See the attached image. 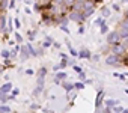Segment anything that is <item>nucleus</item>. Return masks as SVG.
Returning <instances> with one entry per match:
<instances>
[{"label":"nucleus","mask_w":128,"mask_h":113,"mask_svg":"<svg viewBox=\"0 0 128 113\" xmlns=\"http://www.w3.org/2000/svg\"><path fill=\"white\" fill-rule=\"evenodd\" d=\"M104 62H106V65H108V66H120V65H122V58H120V56H118V54L108 53V54L106 56Z\"/></svg>","instance_id":"f257e3e1"},{"label":"nucleus","mask_w":128,"mask_h":113,"mask_svg":"<svg viewBox=\"0 0 128 113\" xmlns=\"http://www.w3.org/2000/svg\"><path fill=\"white\" fill-rule=\"evenodd\" d=\"M68 20L74 21V23H78V24H83V21H86L84 17H83V12L82 11H74V9L68 11Z\"/></svg>","instance_id":"f03ea898"},{"label":"nucleus","mask_w":128,"mask_h":113,"mask_svg":"<svg viewBox=\"0 0 128 113\" xmlns=\"http://www.w3.org/2000/svg\"><path fill=\"white\" fill-rule=\"evenodd\" d=\"M107 45H114V44H119L122 39H120V36H119V33H118V30H112V32H108L107 33Z\"/></svg>","instance_id":"7ed1b4c3"},{"label":"nucleus","mask_w":128,"mask_h":113,"mask_svg":"<svg viewBox=\"0 0 128 113\" xmlns=\"http://www.w3.org/2000/svg\"><path fill=\"white\" fill-rule=\"evenodd\" d=\"M110 53H113V54H118V56H120V58H124V56L128 53L124 47H122V44L119 42V44H114V45H110Z\"/></svg>","instance_id":"20e7f679"},{"label":"nucleus","mask_w":128,"mask_h":113,"mask_svg":"<svg viewBox=\"0 0 128 113\" xmlns=\"http://www.w3.org/2000/svg\"><path fill=\"white\" fill-rule=\"evenodd\" d=\"M104 96H106V92L102 89H98L96 96H95V108H101V106L104 102Z\"/></svg>","instance_id":"39448f33"},{"label":"nucleus","mask_w":128,"mask_h":113,"mask_svg":"<svg viewBox=\"0 0 128 113\" xmlns=\"http://www.w3.org/2000/svg\"><path fill=\"white\" fill-rule=\"evenodd\" d=\"M77 58H78V59H84V60H90L92 53H90V50H89V48L82 47V48L78 50V56H77Z\"/></svg>","instance_id":"423d86ee"},{"label":"nucleus","mask_w":128,"mask_h":113,"mask_svg":"<svg viewBox=\"0 0 128 113\" xmlns=\"http://www.w3.org/2000/svg\"><path fill=\"white\" fill-rule=\"evenodd\" d=\"M82 5H83V11H88V9H94V8H96V2H95V0H84Z\"/></svg>","instance_id":"0eeeda50"},{"label":"nucleus","mask_w":128,"mask_h":113,"mask_svg":"<svg viewBox=\"0 0 128 113\" xmlns=\"http://www.w3.org/2000/svg\"><path fill=\"white\" fill-rule=\"evenodd\" d=\"M18 54H20V59H21L23 62H24V60H27V59L30 58V54H29V51H27L26 45H23V47L20 48V53H18Z\"/></svg>","instance_id":"6e6552de"},{"label":"nucleus","mask_w":128,"mask_h":113,"mask_svg":"<svg viewBox=\"0 0 128 113\" xmlns=\"http://www.w3.org/2000/svg\"><path fill=\"white\" fill-rule=\"evenodd\" d=\"M118 33H119V36H120V39H124V38H128V27H125V26H118Z\"/></svg>","instance_id":"1a4fd4ad"},{"label":"nucleus","mask_w":128,"mask_h":113,"mask_svg":"<svg viewBox=\"0 0 128 113\" xmlns=\"http://www.w3.org/2000/svg\"><path fill=\"white\" fill-rule=\"evenodd\" d=\"M66 72H56V76H54V83L56 84H60V82H63V80H66Z\"/></svg>","instance_id":"9d476101"},{"label":"nucleus","mask_w":128,"mask_h":113,"mask_svg":"<svg viewBox=\"0 0 128 113\" xmlns=\"http://www.w3.org/2000/svg\"><path fill=\"white\" fill-rule=\"evenodd\" d=\"M12 83L11 82H6L5 84H2V86H0V92H2V94H11V90H12Z\"/></svg>","instance_id":"9b49d317"},{"label":"nucleus","mask_w":128,"mask_h":113,"mask_svg":"<svg viewBox=\"0 0 128 113\" xmlns=\"http://www.w3.org/2000/svg\"><path fill=\"white\" fill-rule=\"evenodd\" d=\"M11 100H15V96H12L11 94H2L0 92V104H6Z\"/></svg>","instance_id":"f8f14e48"},{"label":"nucleus","mask_w":128,"mask_h":113,"mask_svg":"<svg viewBox=\"0 0 128 113\" xmlns=\"http://www.w3.org/2000/svg\"><path fill=\"white\" fill-rule=\"evenodd\" d=\"M60 86H62L63 89H65V90H66L68 94L74 90V83H70V82H66V80H63V82H60Z\"/></svg>","instance_id":"ddd939ff"},{"label":"nucleus","mask_w":128,"mask_h":113,"mask_svg":"<svg viewBox=\"0 0 128 113\" xmlns=\"http://www.w3.org/2000/svg\"><path fill=\"white\" fill-rule=\"evenodd\" d=\"M53 42H54L53 36H45L44 41H42V48H44V50H45V48H50V47L53 45Z\"/></svg>","instance_id":"4468645a"},{"label":"nucleus","mask_w":128,"mask_h":113,"mask_svg":"<svg viewBox=\"0 0 128 113\" xmlns=\"http://www.w3.org/2000/svg\"><path fill=\"white\" fill-rule=\"evenodd\" d=\"M66 66H68V64H66V59H62V60L57 64V65H54V68H53V70H54V71H62V70H65Z\"/></svg>","instance_id":"2eb2a0df"},{"label":"nucleus","mask_w":128,"mask_h":113,"mask_svg":"<svg viewBox=\"0 0 128 113\" xmlns=\"http://www.w3.org/2000/svg\"><path fill=\"white\" fill-rule=\"evenodd\" d=\"M33 11L38 12V14H41L42 11H45V8H44V5L41 2H33Z\"/></svg>","instance_id":"dca6fc26"},{"label":"nucleus","mask_w":128,"mask_h":113,"mask_svg":"<svg viewBox=\"0 0 128 113\" xmlns=\"http://www.w3.org/2000/svg\"><path fill=\"white\" fill-rule=\"evenodd\" d=\"M104 104H106V107H114V106H119V101L118 100L107 98V100H104Z\"/></svg>","instance_id":"f3484780"},{"label":"nucleus","mask_w":128,"mask_h":113,"mask_svg":"<svg viewBox=\"0 0 128 113\" xmlns=\"http://www.w3.org/2000/svg\"><path fill=\"white\" fill-rule=\"evenodd\" d=\"M26 48H27V51H29V54H30V58H32V56H33V58H36V48H33L32 42H27V44H26Z\"/></svg>","instance_id":"a211bd4d"},{"label":"nucleus","mask_w":128,"mask_h":113,"mask_svg":"<svg viewBox=\"0 0 128 113\" xmlns=\"http://www.w3.org/2000/svg\"><path fill=\"white\" fill-rule=\"evenodd\" d=\"M110 15H112V9H110L108 6H104V8L101 9V17H102V18H108Z\"/></svg>","instance_id":"6ab92c4d"},{"label":"nucleus","mask_w":128,"mask_h":113,"mask_svg":"<svg viewBox=\"0 0 128 113\" xmlns=\"http://www.w3.org/2000/svg\"><path fill=\"white\" fill-rule=\"evenodd\" d=\"M83 12V17H84V20H88L89 17H92L95 12H96V8H94V9H88V11H82Z\"/></svg>","instance_id":"aec40b11"},{"label":"nucleus","mask_w":128,"mask_h":113,"mask_svg":"<svg viewBox=\"0 0 128 113\" xmlns=\"http://www.w3.org/2000/svg\"><path fill=\"white\" fill-rule=\"evenodd\" d=\"M42 92H44V88H41V86H36V88L33 89V92H32V96H33V98H38V96H39Z\"/></svg>","instance_id":"412c9836"},{"label":"nucleus","mask_w":128,"mask_h":113,"mask_svg":"<svg viewBox=\"0 0 128 113\" xmlns=\"http://www.w3.org/2000/svg\"><path fill=\"white\" fill-rule=\"evenodd\" d=\"M9 5V0H0V12H6Z\"/></svg>","instance_id":"4be33fe9"},{"label":"nucleus","mask_w":128,"mask_h":113,"mask_svg":"<svg viewBox=\"0 0 128 113\" xmlns=\"http://www.w3.org/2000/svg\"><path fill=\"white\" fill-rule=\"evenodd\" d=\"M20 48H21V45H20V44H17V47H15V48L11 51V56H9V59H15V58H17V54L20 53Z\"/></svg>","instance_id":"5701e85b"},{"label":"nucleus","mask_w":128,"mask_h":113,"mask_svg":"<svg viewBox=\"0 0 128 113\" xmlns=\"http://www.w3.org/2000/svg\"><path fill=\"white\" fill-rule=\"evenodd\" d=\"M12 108L8 104H0V113H11Z\"/></svg>","instance_id":"b1692460"},{"label":"nucleus","mask_w":128,"mask_h":113,"mask_svg":"<svg viewBox=\"0 0 128 113\" xmlns=\"http://www.w3.org/2000/svg\"><path fill=\"white\" fill-rule=\"evenodd\" d=\"M108 32H110V30H108V24H107V23H104L102 26H100V33H101V35H107Z\"/></svg>","instance_id":"393cba45"},{"label":"nucleus","mask_w":128,"mask_h":113,"mask_svg":"<svg viewBox=\"0 0 128 113\" xmlns=\"http://www.w3.org/2000/svg\"><path fill=\"white\" fill-rule=\"evenodd\" d=\"M74 3H76V0H63V6H65L68 11L72 8V5H74Z\"/></svg>","instance_id":"a878e982"},{"label":"nucleus","mask_w":128,"mask_h":113,"mask_svg":"<svg viewBox=\"0 0 128 113\" xmlns=\"http://www.w3.org/2000/svg\"><path fill=\"white\" fill-rule=\"evenodd\" d=\"M104 23H107L106 21V18H102V17H98L95 21H94V26H96V27H100V26H102Z\"/></svg>","instance_id":"bb28decb"},{"label":"nucleus","mask_w":128,"mask_h":113,"mask_svg":"<svg viewBox=\"0 0 128 113\" xmlns=\"http://www.w3.org/2000/svg\"><path fill=\"white\" fill-rule=\"evenodd\" d=\"M45 76H47V68L45 66H41L38 70V72H36V77H45Z\"/></svg>","instance_id":"cd10ccee"},{"label":"nucleus","mask_w":128,"mask_h":113,"mask_svg":"<svg viewBox=\"0 0 128 113\" xmlns=\"http://www.w3.org/2000/svg\"><path fill=\"white\" fill-rule=\"evenodd\" d=\"M0 56H2L3 59H9V56H11V50H8V48L2 50V51H0Z\"/></svg>","instance_id":"c85d7f7f"},{"label":"nucleus","mask_w":128,"mask_h":113,"mask_svg":"<svg viewBox=\"0 0 128 113\" xmlns=\"http://www.w3.org/2000/svg\"><path fill=\"white\" fill-rule=\"evenodd\" d=\"M36 86L45 88V77H36Z\"/></svg>","instance_id":"c756f323"},{"label":"nucleus","mask_w":128,"mask_h":113,"mask_svg":"<svg viewBox=\"0 0 128 113\" xmlns=\"http://www.w3.org/2000/svg\"><path fill=\"white\" fill-rule=\"evenodd\" d=\"M84 86H86V84H84L83 82H80V80H78L77 83H74V89H77V90H82V89H84Z\"/></svg>","instance_id":"7c9ffc66"},{"label":"nucleus","mask_w":128,"mask_h":113,"mask_svg":"<svg viewBox=\"0 0 128 113\" xmlns=\"http://www.w3.org/2000/svg\"><path fill=\"white\" fill-rule=\"evenodd\" d=\"M27 36H29V41L32 42V41L35 39V36H36V30H29V32H27Z\"/></svg>","instance_id":"2f4dec72"},{"label":"nucleus","mask_w":128,"mask_h":113,"mask_svg":"<svg viewBox=\"0 0 128 113\" xmlns=\"http://www.w3.org/2000/svg\"><path fill=\"white\" fill-rule=\"evenodd\" d=\"M68 51H70V54L72 56V58H77V56H78V51H77L74 47H70V48H68Z\"/></svg>","instance_id":"473e14b6"},{"label":"nucleus","mask_w":128,"mask_h":113,"mask_svg":"<svg viewBox=\"0 0 128 113\" xmlns=\"http://www.w3.org/2000/svg\"><path fill=\"white\" fill-rule=\"evenodd\" d=\"M14 36H15V42H17V44H21V42H23V36H21L18 32H15Z\"/></svg>","instance_id":"72a5a7b5"},{"label":"nucleus","mask_w":128,"mask_h":113,"mask_svg":"<svg viewBox=\"0 0 128 113\" xmlns=\"http://www.w3.org/2000/svg\"><path fill=\"white\" fill-rule=\"evenodd\" d=\"M59 27H60V30H62V32H65L66 35H71V30L68 29V26H65V24H60Z\"/></svg>","instance_id":"f704fd0d"},{"label":"nucleus","mask_w":128,"mask_h":113,"mask_svg":"<svg viewBox=\"0 0 128 113\" xmlns=\"http://www.w3.org/2000/svg\"><path fill=\"white\" fill-rule=\"evenodd\" d=\"M112 110H113V113H122L124 107H120V106H114V107H112Z\"/></svg>","instance_id":"c9c22d12"},{"label":"nucleus","mask_w":128,"mask_h":113,"mask_svg":"<svg viewBox=\"0 0 128 113\" xmlns=\"http://www.w3.org/2000/svg\"><path fill=\"white\" fill-rule=\"evenodd\" d=\"M110 9H112V11H116V12H120V5H118V3H113Z\"/></svg>","instance_id":"e433bc0d"},{"label":"nucleus","mask_w":128,"mask_h":113,"mask_svg":"<svg viewBox=\"0 0 128 113\" xmlns=\"http://www.w3.org/2000/svg\"><path fill=\"white\" fill-rule=\"evenodd\" d=\"M11 95H12V96H18V95H20V89H18V88H12Z\"/></svg>","instance_id":"4c0bfd02"},{"label":"nucleus","mask_w":128,"mask_h":113,"mask_svg":"<svg viewBox=\"0 0 128 113\" xmlns=\"http://www.w3.org/2000/svg\"><path fill=\"white\" fill-rule=\"evenodd\" d=\"M120 44H122V47H124V48L128 51V38H124V39L120 41Z\"/></svg>","instance_id":"58836bf2"},{"label":"nucleus","mask_w":128,"mask_h":113,"mask_svg":"<svg viewBox=\"0 0 128 113\" xmlns=\"http://www.w3.org/2000/svg\"><path fill=\"white\" fill-rule=\"evenodd\" d=\"M100 58H101V54H100V53H98V54H92L90 60H92V62H98V60H100Z\"/></svg>","instance_id":"ea45409f"},{"label":"nucleus","mask_w":128,"mask_h":113,"mask_svg":"<svg viewBox=\"0 0 128 113\" xmlns=\"http://www.w3.org/2000/svg\"><path fill=\"white\" fill-rule=\"evenodd\" d=\"M14 24H15V29H20L23 24H21V21H20V18H14Z\"/></svg>","instance_id":"a19ab883"},{"label":"nucleus","mask_w":128,"mask_h":113,"mask_svg":"<svg viewBox=\"0 0 128 113\" xmlns=\"http://www.w3.org/2000/svg\"><path fill=\"white\" fill-rule=\"evenodd\" d=\"M78 80H80V82H84V80H86V72H84V71L78 72Z\"/></svg>","instance_id":"79ce46f5"},{"label":"nucleus","mask_w":128,"mask_h":113,"mask_svg":"<svg viewBox=\"0 0 128 113\" xmlns=\"http://www.w3.org/2000/svg\"><path fill=\"white\" fill-rule=\"evenodd\" d=\"M5 60V68H9V66H12V59H3Z\"/></svg>","instance_id":"37998d69"},{"label":"nucleus","mask_w":128,"mask_h":113,"mask_svg":"<svg viewBox=\"0 0 128 113\" xmlns=\"http://www.w3.org/2000/svg\"><path fill=\"white\" fill-rule=\"evenodd\" d=\"M39 108V106L36 104V102H33V104H30V112H36Z\"/></svg>","instance_id":"c03bdc74"},{"label":"nucleus","mask_w":128,"mask_h":113,"mask_svg":"<svg viewBox=\"0 0 128 113\" xmlns=\"http://www.w3.org/2000/svg\"><path fill=\"white\" fill-rule=\"evenodd\" d=\"M84 32H86V27H84L83 24H80V26H78V33H80V35H83Z\"/></svg>","instance_id":"a18cd8bd"},{"label":"nucleus","mask_w":128,"mask_h":113,"mask_svg":"<svg viewBox=\"0 0 128 113\" xmlns=\"http://www.w3.org/2000/svg\"><path fill=\"white\" fill-rule=\"evenodd\" d=\"M113 76H114V77H118V78H120V80H125V78H126L124 74H119V72H113Z\"/></svg>","instance_id":"49530a36"},{"label":"nucleus","mask_w":128,"mask_h":113,"mask_svg":"<svg viewBox=\"0 0 128 113\" xmlns=\"http://www.w3.org/2000/svg\"><path fill=\"white\" fill-rule=\"evenodd\" d=\"M15 8V0H9V5H8V9H14Z\"/></svg>","instance_id":"de8ad7c7"},{"label":"nucleus","mask_w":128,"mask_h":113,"mask_svg":"<svg viewBox=\"0 0 128 113\" xmlns=\"http://www.w3.org/2000/svg\"><path fill=\"white\" fill-rule=\"evenodd\" d=\"M72 70H74V71H76V72H77V74H78V72H82V71H83V70H82V68H80V66H78V65H72Z\"/></svg>","instance_id":"09e8293b"},{"label":"nucleus","mask_w":128,"mask_h":113,"mask_svg":"<svg viewBox=\"0 0 128 113\" xmlns=\"http://www.w3.org/2000/svg\"><path fill=\"white\" fill-rule=\"evenodd\" d=\"M24 72H26V74H27V76H35V71H33V70H32V68H27V70H26V71H24Z\"/></svg>","instance_id":"8fccbe9b"},{"label":"nucleus","mask_w":128,"mask_h":113,"mask_svg":"<svg viewBox=\"0 0 128 113\" xmlns=\"http://www.w3.org/2000/svg\"><path fill=\"white\" fill-rule=\"evenodd\" d=\"M66 64H68V66H72V65H76V60L74 59H66Z\"/></svg>","instance_id":"3c124183"},{"label":"nucleus","mask_w":128,"mask_h":113,"mask_svg":"<svg viewBox=\"0 0 128 113\" xmlns=\"http://www.w3.org/2000/svg\"><path fill=\"white\" fill-rule=\"evenodd\" d=\"M102 113H113V110H112V107H106V108H102Z\"/></svg>","instance_id":"603ef678"},{"label":"nucleus","mask_w":128,"mask_h":113,"mask_svg":"<svg viewBox=\"0 0 128 113\" xmlns=\"http://www.w3.org/2000/svg\"><path fill=\"white\" fill-rule=\"evenodd\" d=\"M59 56H60V58H62V59H68V54H65V53H60Z\"/></svg>","instance_id":"864d4df0"},{"label":"nucleus","mask_w":128,"mask_h":113,"mask_svg":"<svg viewBox=\"0 0 128 113\" xmlns=\"http://www.w3.org/2000/svg\"><path fill=\"white\" fill-rule=\"evenodd\" d=\"M23 2H24L26 5H32V3H33V0H23Z\"/></svg>","instance_id":"5fc2aeb1"},{"label":"nucleus","mask_w":128,"mask_h":113,"mask_svg":"<svg viewBox=\"0 0 128 113\" xmlns=\"http://www.w3.org/2000/svg\"><path fill=\"white\" fill-rule=\"evenodd\" d=\"M53 47H56V48H60V44H59V42H56V41H54V42H53Z\"/></svg>","instance_id":"6e6d98bb"},{"label":"nucleus","mask_w":128,"mask_h":113,"mask_svg":"<svg viewBox=\"0 0 128 113\" xmlns=\"http://www.w3.org/2000/svg\"><path fill=\"white\" fill-rule=\"evenodd\" d=\"M24 12H26V14H32V11H30L29 8H26V9H24Z\"/></svg>","instance_id":"4d7b16f0"},{"label":"nucleus","mask_w":128,"mask_h":113,"mask_svg":"<svg viewBox=\"0 0 128 113\" xmlns=\"http://www.w3.org/2000/svg\"><path fill=\"white\" fill-rule=\"evenodd\" d=\"M95 113H102V108H95Z\"/></svg>","instance_id":"13d9d810"},{"label":"nucleus","mask_w":128,"mask_h":113,"mask_svg":"<svg viewBox=\"0 0 128 113\" xmlns=\"http://www.w3.org/2000/svg\"><path fill=\"white\" fill-rule=\"evenodd\" d=\"M124 17H125V18H128V9H126V11L124 12Z\"/></svg>","instance_id":"bf43d9fd"},{"label":"nucleus","mask_w":128,"mask_h":113,"mask_svg":"<svg viewBox=\"0 0 128 113\" xmlns=\"http://www.w3.org/2000/svg\"><path fill=\"white\" fill-rule=\"evenodd\" d=\"M122 113H128V108H124V110H122Z\"/></svg>","instance_id":"052dcab7"},{"label":"nucleus","mask_w":128,"mask_h":113,"mask_svg":"<svg viewBox=\"0 0 128 113\" xmlns=\"http://www.w3.org/2000/svg\"><path fill=\"white\" fill-rule=\"evenodd\" d=\"M122 3H128V0H122Z\"/></svg>","instance_id":"680f3d73"},{"label":"nucleus","mask_w":128,"mask_h":113,"mask_svg":"<svg viewBox=\"0 0 128 113\" xmlns=\"http://www.w3.org/2000/svg\"><path fill=\"white\" fill-rule=\"evenodd\" d=\"M124 76H125V77H128V72H125V74H124Z\"/></svg>","instance_id":"e2e57ef3"},{"label":"nucleus","mask_w":128,"mask_h":113,"mask_svg":"<svg viewBox=\"0 0 128 113\" xmlns=\"http://www.w3.org/2000/svg\"><path fill=\"white\" fill-rule=\"evenodd\" d=\"M125 94H126V95H128V89H125Z\"/></svg>","instance_id":"0e129e2a"},{"label":"nucleus","mask_w":128,"mask_h":113,"mask_svg":"<svg viewBox=\"0 0 128 113\" xmlns=\"http://www.w3.org/2000/svg\"><path fill=\"white\" fill-rule=\"evenodd\" d=\"M33 2H42V0H33Z\"/></svg>","instance_id":"69168bd1"},{"label":"nucleus","mask_w":128,"mask_h":113,"mask_svg":"<svg viewBox=\"0 0 128 113\" xmlns=\"http://www.w3.org/2000/svg\"><path fill=\"white\" fill-rule=\"evenodd\" d=\"M20 2H23V0H20Z\"/></svg>","instance_id":"338daca9"}]
</instances>
